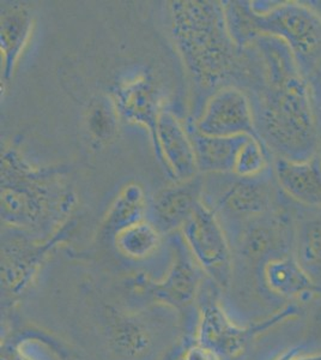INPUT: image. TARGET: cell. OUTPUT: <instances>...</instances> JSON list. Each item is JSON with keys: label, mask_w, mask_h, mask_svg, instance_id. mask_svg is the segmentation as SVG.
Instances as JSON below:
<instances>
[{"label": "cell", "mask_w": 321, "mask_h": 360, "mask_svg": "<svg viewBox=\"0 0 321 360\" xmlns=\"http://www.w3.org/2000/svg\"><path fill=\"white\" fill-rule=\"evenodd\" d=\"M228 29L236 45L253 42L261 35L280 37L287 42L303 74L321 63V16L308 5L297 1L232 3L225 13Z\"/></svg>", "instance_id": "cell-1"}, {"label": "cell", "mask_w": 321, "mask_h": 360, "mask_svg": "<svg viewBox=\"0 0 321 360\" xmlns=\"http://www.w3.org/2000/svg\"><path fill=\"white\" fill-rule=\"evenodd\" d=\"M297 352H299V348H291V349H288L284 353H282L281 356H278L276 360H290Z\"/></svg>", "instance_id": "cell-27"}, {"label": "cell", "mask_w": 321, "mask_h": 360, "mask_svg": "<svg viewBox=\"0 0 321 360\" xmlns=\"http://www.w3.org/2000/svg\"><path fill=\"white\" fill-rule=\"evenodd\" d=\"M204 179L195 176L180 184L164 188L150 205V220L161 233L181 229L202 202Z\"/></svg>", "instance_id": "cell-10"}, {"label": "cell", "mask_w": 321, "mask_h": 360, "mask_svg": "<svg viewBox=\"0 0 321 360\" xmlns=\"http://www.w3.org/2000/svg\"><path fill=\"white\" fill-rule=\"evenodd\" d=\"M261 122L266 141L280 158L301 161L317 155V115L306 76L268 88Z\"/></svg>", "instance_id": "cell-3"}, {"label": "cell", "mask_w": 321, "mask_h": 360, "mask_svg": "<svg viewBox=\"0 0 321 360\" xmlns=\"http://www.w3.org/2000/svg\"><path fill=\"white\" fill-rule=\"evenodd\" d=\"M53 171L25 167L13 153L1 161V217L6 224L39 229L65 213L69 193L60 191Z\"/></svg>", "instance_id": "cell-4"}, {"label": "cell", "mask_w": 321, "mask_h": 360, "mask_svg": "<svg viewBox=\"0 0 321 360\" xmlns=\"http://www.w3.org/2000/svg\"><path fill=\"white\" fill-rule=\"evenodd\" d=\"M263 278L270 291L283 298L321 295L320 285L302 268L293 254L282 255L265 261Z\"/></svg>", "instance_id": "cell-15"}, {"label": "cell", "mask_w": 321, "mask_h": 360, "mask_svg": "<svg viewBox=\"0 0 321 360\" xmlns=\"http://www.w3.org/2000/svg\"><path fill=\"white\" fill-rule=\"evenodd\" d=\"M295 257L315 283L321 280V213L300 217L294 231Z\"/></svg>", "instance_id": "cell-19"}, {"label": "cell", "mask_w": 321, "mask_h": 360, "mask_svg": "<svg viewBox=\"0 0 321 360\" xmlns=\"http://www.w3.org/2000/svg\"><path fill=\"white\" fill-rule=\"evenodd\" d=\"M261 176H237L239 179L228 185L221 193L217 207L230 217H241L246 221L273 212L275 190L271 183Z\"/></svg>", "instance_id": "cell-14"}, {"label": "cell", "mask_w": 321, "mask_h": 360, "mask_svg": "<svg viewBox=\"0 0 321 360\" xmlns=\"http://www.w3.org/2000/svg\"><path fill=\"white\" fill-rule=\"evenodd\" d=\"M317 158H319V160H320V162H321V141H320V144H319V149H317Z\"/></svg>", "instance_id": "cell-28"}, {"label": "cell", "mask_w": 321, "mask_h": 360, "mask_svg": "<svg viewBox=\"0 0 321 360\" xmlns=\"http://www.w3.org/2000/svg\"><path fill=\"white\" fill-rule=\"evenodd\" d=\"M268 169V155L261 137L247 136L236 156L232 173L240 178H258Z\"/></svg>", "instance_id": "cell-22"}, {"label": "cell", "mask_w": 321, "mask_h": 360, "mask_svg": "<svg viewBox=\"0 0 321 360\" xmlns=\"http://www.w3.org/2000/svg\"><path fill=\"white\" fill-rule=\"evenodd\" d=\"M157 155L166 160L169 169L178 179L188 180L199 171L195 147L188 132L173 113L162 111L157 122Z\"/></svg>", "instance_id": "cell-12"}, {"label": "cell", "mask_w": 321, "mask_h": 360, "mask_svg": "<svg viewBox=\"0 0 321 360\" xmlns=\"http://www.w3.org/2000/svg\"><path fill=\"white\" fill-rule=\"evenodd\" d=\"M113 341L122 352L139 354L147 349L150 339L145 330L130 321H120L113 329Z\"/></svg>", "instance_id": "cell-24"}, {"label": "cell", "mask_w": 321, "mask_h": 360, "mask_svg": "<svg viewBox=\"0 0 321 360\" xmlns=\"http://www.w3.org/2000/svg\"><path fill=\"white\" fill-rule=\"evenodd\" d=\"M145 212L147 202L142 188L137 185H129L112 205L103 225V231L107 234L115 236L129 226L143 221Z\"/></svg>", "instance_id": "cell-20"}, {"label": "cell", "mask_w": 321, "mask_h": 360, "mask_svg": "<svg viewBox=\"0 0 321 360\" xmlns=\"http://www.w3.org/2000/svg\"><path fill=\"white\" fill-rule=\"evenodd\" d=\"M55 239L44 245H32L29 243L13 242L1 248V280L5 286L18 295L32 281L42 258L53 248Z\"/></svg>", "instance_id": "cell-16"}, {"label": "cell", "mask_w": 321, "mask_h": 360, "mask_svg": "<svg viewBox=\"0 0 321 360\" xmlns=\"http://www.w3.org/2000/svg\"><path fill=\"white\" fill-rule=\"evenodd\" d=\"M247 136L210 137L195 131L192 136L199 171L227 173L234 171L236 156Z\"/></svg>", "instance_id": "cell-18"}, {"label": "cell", "mask_w": 321, "mask_h": 360, "mask_svg": "<svg viewBox=\"0 0 321 360\" xmlns=\"http://www.w3.org/2000/svg\"><path fill=\"white\" fill-rule=\"evenodd\" d=\"M174 35L185 60L204 84H215L227 74L236 44L228 29L225 13L217 3H174Z\"/></svg>", "instance_id": "cell-2"}, {"label": "cell", "mask_w": 321, "mask_h": 360, "mask_svg": "<svg viewBox=\"0 0 321 360\" xmlns=\"http://www.w3.org/2000/svg\"><path fill=\"white\" fill-rule=\"evenodd\" d=\"M161 236L156 226L149 220H143L122 229L114 238L122 254L133 259H144L157 251Z\"/></svg>", "instance_id": "cell-21"}, {"label": "cell", "mask_w": 321, "mask_h": 360, "mask_svg": "<svg viewBox=\"0 0 321 360\" xmlns=\"http://www.w3.org/2000/svg\"><path fill=\"white\" fill-rule=\"evenodd\" d=\"M115 103L125 118L149 129L157 152V122L162 110L159 91L150 75L138 71L122 78L115 88Z\"/></svg>", "instance_id": "cell-9"}, {"label": "cell", "mask_w": 321, "mask_h": 360, "mask_svg": "<svg viewBox=\"0 0 321 360\" xmlns=\"http://www.w3.org/2000/svg\"><path fill=\"white\" fill-rule=\"evenodd\" d=\"M89 131L98 141H108L117 130L115 108L106 98H98L90 103L88 112Z\"/></svg>", "instance_id": "cell-23"}, {"label": "cell", "mask_w": 321, "mask_h": 360, "mask_svg": "<svg viewBox=\"0 0 321 360\" xmlns=\"http://www.w3.org/2000/svg\"><path fill=\"white\" fill-rule=\"evenodd\" d=\"M297 315V307L289 305L283 310L252 327H240L228 317L216 300H207L200 307L197 328V345L218 358H235L244 352L248 341L266 332L285 319Z\"/></svg>", "instance_id": "cell-6"}, {"label": "cell", "mask_w": 321, "mask_h": 360, "mask_svg": "<svg viewBox=\"0 0 321 360\" xmlns=\"http://www.w3.org/2000/svg\"><path fill=\"white\" fill-rule=\"evenodd\" d=\"M241 237V249L251 259H263L288 255L289 240L294 242V231L282 213L264 214L247 220Z\"/></svg>", "instance_id": "cell-11"}, {"label": "cell", "mask_w": 321, "mask_h": 360, "mask_svg": "<svg viewBox=\"0 0 321 360\" xmlns=\"http://www.w3.org/2000/svg\"><path fill=\"white\" fill-rule=\"evenodd\" d=\"M181 360H221V358L215 356L214 353L204 349L198 345H195V346L188 348V351L183 353V359Z\"/></svg>", "instance_id": "cell-25"}, {"label": "cell", "mask_w": 321, "mask_h": 360, "mask_svg": "<svg viewBox=\"0 0 321 360\" xmlns=\"http://www.w3.org/2000/svg\"><path fill=\"white\" fill-rule=\"evenodd\" d=\"M173 246L174 261L167 276L159 283L142 278L137 283L157 302L180 309L190 305L199 291L200 266L192 257L183 239L175 240Z\"/></svg>", "instance_id": "cell-8"}, {"label": "cell", "mask_w": 321, "mask_h": 360, "mask_svg": "<svg viewBox=\"0 0 321 360\" xmlns=\"http://www.w3.org/2000/svg\"><path fill=\"white\" fill-rule=\"evenodd\" d=\"M183 239L202 271L221 290L232 278V250L215 212L200 202L181 227Z\"/></svg>", "instance_id": "cell-5"}, {"label": "cell", "mask_w": 321, "mask_h": 360, "mask_svg": "<svg viewBox=\"0 0 321 360\" xmlns=\"http://www.w3.org/2000/svg\"><path fill=\"white\" fill-rule=\"evenodd\" d=\"M197 131L210 137L256 136L252 105L244 91L234 86L218 90L209 100Z\"/></svg>", "instance_id": "cell-7"}, {"label": "cell", "mask_w": 321, "mask_h": 360, "mask_svg": "<svg viewBox=\"0 0 321 360\" xmlns=\"http://www.w3.org/2000/svg\"><path fill=\"white\" fill-rule=\"evenodd\" d=\"M33 27V13L25 3L1 6V53L4 56L5 81H8Z\"/></svg>", "instance_id": "cell-17"}, {"label": "cell", "mask_w": 321, "mask_h": 360, "mask_svg": "<svg viewBox=\"0 0 321 360\" xmlns=\"http://www.w3.org/2000/svg\"><path fill=\"white\" fill-rule=\"evenodd\" d=\"M290 360H321V353L314 354H300L297 352Z\"/></svg>", "instance_id": "cell-26"}, {"label": "cell", "mask_w": 321, "mask_h": 360, "mask_svg": "<svg viewBox=\"0 0 321 360\" xmlns=\"http://www.w3.org/2000/svg\"><path fill=\"white\" fill-rule=\"evenodd\" d=\"M275 176L287 196L308 208H321V162L317 155L310 159L275 161Z\"/></svg>", "instance_id": "cell-13"}]
</instances>
